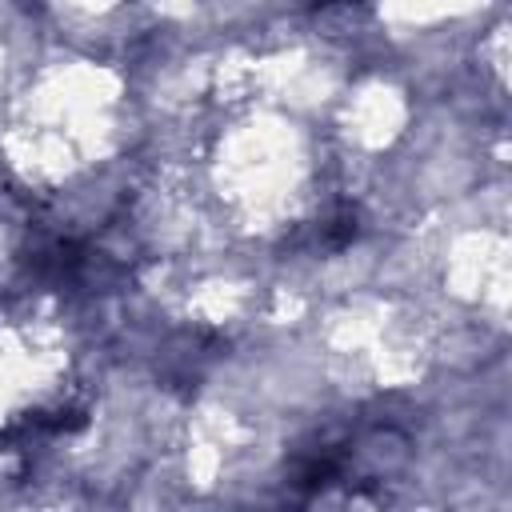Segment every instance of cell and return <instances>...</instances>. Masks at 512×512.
<instances>
[{"label": "cell", "mask_w": 512, "mask_h": 512, "mask_svg": "<svg viewBox=\"0 0 512 512\" xmlns=\"http://www.w3.org/2000/svg\"><path fill=\"white\" fill-rule=\"evenodd\" d=\"M356 232H360V224H356V212H340L336 220H328V228H324V240H328V248H348L352 240H356Z\"/></svg>", "instance_id": "obj_1"}, {"label": "cell", "mask_w": 512, "mask_h": 512, "mask_svg": "<svg viewBox=\"0 0 512 512\" xmlns=\"http://www.w3.org/2000/svg\"><path fill=\"white\" fill-rule=\"evenodd\" d=\"M312 8H328V4H348V0H308Z\"/></svg>", "instance_id": "obj_2"}]
</instances>
